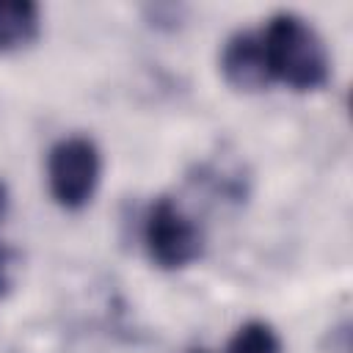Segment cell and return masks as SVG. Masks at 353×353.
<instances>
[{
	"label": "cell",
	"mask_w": 353,
	"mask_h": 353,
	"mask_svg": "<svg viewBox=\"0 0 353 353\" xmlns=\"http://www.w3.org/2000/svg\"><path fill=\"white\" fill-rule=\"evenodd\" d=\"M262 47L268 55V69L273 80L287 83L295 91H312L328 80V52L317 30L298 14L270 17Z\"/></svg>",
	"instance_id": "1"
},
{
	"label": "cell",
	"mask_w": 353,
	"mask_h": 353,
	"mask_svg": "<svg viewBox=\"0 0 353 353\" xmlns=\"http://www.w3.org/2000/svg\"><path fill=\"white\" fill-rule=\"evenodd\" d=\"M47 182L61 207L77 210L88 204L99 182V152L94 141L83 135L61 138L47 157Z\"/></svg>",
	"instance_id": "2"
},
{
	"label": "cell",
	"mask_w": 353,
	"mask_h": 353,
	"mask_svg": "<svg viewBox=\"0 0 353 353\" xmlns=\"http://www.w3.org/2000/svg\"><path fill=\"white\" fill-rule=\"evenodd\" d=\"M143 243H146L149 259L165 270L185 268L201 254L199 226L171 199H157L152 204L143 226Z\"/></svg>",
	"instance_id": "3"
},
{
	"label": "cell",
	"mask_w": 353,
	"mask_h": 353,
	"mask_svg": "<svg viewBox=\"0 0 353 353\" xmlns=\"http://www.w3.org/2000/svg\"><path fill=\"white\" fill-rule=\"evenodd\" d=\"M221 69L223 77L240 88V91H259L265 88L273 77L268 69V55L262 47V36L256 33H234L221 52Z\"/></svg>",
	"instance_id": "4"
},
{
	"label": "cell",
	"mask_w": 353,
	"mask_h": 353,
	"mask_svg": "<svg viewBox=\"0 0 353 353\" xmlns=\"http://www.w3.org/2000/svg\"><path fill=\"white\" fill-rule=\"evenodd\" d=\"M39 33V6L30 0H0V52L25 47Z\"/></svg>",
	"instance_id": "5"
},
{
	"label": "cell",
	"mask_w": 353,
	"mask_h": 353,
	"mask_svg": "<svg viewBox=\"0 0 353 353\" xmlns=\"http://www.w3.org/2000/svg\"><path fill=\"white\" fill-rule=\"evenodd\" d=\"M226 353H281V339L268 323L248 320L234 331Z\"/></svg>",
	"instance_id": "6"
},
{
	"label": "cell",
	"mask_w": 353,
	"mask_h": 353,
	"mask_svg": "<svg viewBox=\"0 0 353 353\" xmlns=\"http://www.w3.org/2000/svg\"><path fill=\"white\" fill-rule=\"evenodd\" d=\"M11 279H14V254L0 245V295L8 292Z\"/></svg>",
	"instance_id": "7"
},
{
	"label": "cell",
	"mask_w": 353,
	"mask_h": 353,
	"mask_svg": "<svg viewBox=\"0 0 353 353\" xmlns=\"http://www.w3.org/2000/svg\"><path fill=\"white\" fill-rule=\"evenodd\" d=\"M3 210H6V188L0 182V215H3Z\"/></svg>",
	"instance_id": "8"
}]
</instances>
